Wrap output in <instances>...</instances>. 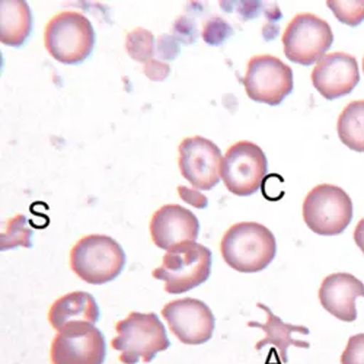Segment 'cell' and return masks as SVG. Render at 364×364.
Instances as JSON below:
<instances>
[{
    "instance_id": "obj_16",
    "label": "cell",
    "mask_w": 364,
    "mask_h": 364,
    "mask_svg": "<svg viewBox=\"0 0 364 364\" xmlns=\"http://www.w3.org/2000/svg\"><path fill=\"white\" fill-rule=\"evenodd\" d=\"M259 309H262L267 314V322L259 323L255 321L248 322V326L251 328H258L265 332V337L255 344V350H262L267 346H271L276 350L279 360L286 364L289 361V348L290 347H299V348H309L311 344L306 341H300L296 340L293 336L294 333H303V336H308L311 333L309 328L303 326V325H291L283 322L277 315L271 312L268 306H265L264 303H258L257 305Z\"/></svg>"
},
{
    "instance_id": "obj_23",
    "label": "cell",
    "mask_w": 364,
    "mask_h": 364,
    "mask_svg": "<svg viewBox=\"0 0 364 364\" xmlns=\"http://www.w3.org/2000/svg\"><path fill=\"white\" fill-rule=\"evenodd\" d=\"M230 34H232L230 26L220 18L210 19L203 29L204 41L208 44H215V46L223 43Z\"/></svg>"
},
{
    "instance_id": "obj_22",
    "label": "cell",
    "mask_w": 364,
    "mask_h": 364,
    "mask_svg": "<svg viewBox=\"0 0 364 364\" xmlns=\"http://www.w3.org/2000/svg\"><path fill=\"white\" fill-rule=\"evenodd\" d=\"M326 6L333 12L340 22L348 26H357L364 21V0H358V2L328 0Z\"/></svg>"
},
{
    "instance_id": "obj_6",
    "label": "cell",
    "mask_w": 364,
    "mask_h": 364,
    "mask_svg": "<svg viewBox=\"0 0 364 364\" xmlns=\"http://www.w3.org/2000/svg\"><path fill=\"white\" fill-rule=\"evenodd\" d=\"M303 220L319 236L341 235L353 220L354 207L350 196L337 186L319 184L303 201Z\"/></svg>"
},
{
    "instance_id": "obj_26",
    "label": "cell",
    "mask_w": 364,
    "mask_h": 364,
    "mask_svg": "<svg viewBox=\"0 0 364 364\" xmlns=\"http://www.w3.org/2000/svg\"><path fill=\"white\" fill-rule=\"evenodd\" d=\"M353 237H354V242L355 245L360 248V251L364 254V219H361L355 229H354V233H353Z\"/></svg>"
},
{
    "instance_id": "obj_4",
    "label": "cell",
    "mask_w": 364,
    "mask_h": 364,
    "mask_svg": "<svg viewBox=\"0 0 364 364\" xmlns=\"http://www.w3.org/2000/svg\"><path fill=\"white\" fill-rule=\"evenodd\" d=\"M211 264L213 254L207 247L197 242H184L166 251L162 265L154 269L151 276L165 283L169 294H182L208 280Z\"/></svg>"
},
{
    "instance_id": "obj_3",
    "label": "cell",
    "mask_w": 364,
    "mask_h": 364,
    "mask_svg": "<svg viewBox=\"0 0 364 364\" xmlns=\"http://www.w3.org/2000/svg\"><path fill=\"white\" fill-rule=\"evenodd\" d=\"M70 267L85 283L101 286L121 274L126 267V254L111 236L87 235L72 248Z\"/></svg>"
},
{
    "instance_id": "obj_21",
    "label": "cell",
    "mask_w": 364,
    "mask_h": 364,
    "mask_svg": "<svg viewBox=\"0 0 364 364\" xmlns=\"http://www.w3.org/2000/svg\"><path fill=\"white\" fill-rule=\"evenodd\" d=\"M126 48L129 55L136 60V62L147 63L151 54L155 51V38L154 34L147 29L136 28L132 33L127 34Z\"/></svg>"
},
{
    "instance_id": "obj_24",
    "label": "cell",
    "mask_w": 364,
    "mask_h": 364,
    "mask_svg": "<svg viewBox=\"0 0 364 364\" xmlns=\"http://www.w3.org/2000/svg\"><path fill=\"white\" fill-rule=\"evenodd\" d=\"M340 360L341 364H364V333H355L348 338Z\"/></svg>"
},
{
    "instance_id": "obj_8",
    "label": "cell",
    "mask_w": 364,
    "mask_h": 364,
    "mask_svg": "<svg viewBox=\"0 0 364 364\" xmlns=\"http://www.w3.org/2000/svg\"><path fill=\"white\" fill-rule=\"evenodd\" d=\"M242 83L252 101L271 107L280 105L294 87L291 68L271 54L251 57Z\"/></svg>"
},
{
    "instance_id": "obj_10",
    "label": "cell",
    "mask_w": 364,
    "mask_h": 364,
    "mask_svg": "<svg viewBox=\"0 0 364 364\" xmlns=\"http://www.w3.org/2000/svg\"><path fill=\"white\" fill-rule=\"evenodd\" d=\"M50 357L53 364H104L105 337L92 323L69 325L53 338Z\"/></svg>"
},
{
    "instance_id": "obj_11",
    "label": "cell",
    "mask_w": 364,
    "mask_h": 364,
    "mask_svg": "<svg viewBox=\"0 0 364 364\" xmlns=\"http://www.w3.org/2000/svg\"><path fill=\"white\" fill-rule=\"evenodd\" d=\"M178 150L179 171L194 188L208 191L219 184L223 158L216 143L193 136L182 140Z\"/></svg>"
},
{
    "instance_id": "obj_15",
    "label": "cell",
    "mask_w": 364,
    "mask_h": 364,
    "mask_svg": "<svg viewBox=\"0 0 364 364\" xmlns=\"http://www.w3.org/2000/svg\"><path fill=\"white\" fill-rule=\"evenodd\" d=\"M319 301L322 308L343 322L357 319L355 300L364 297V284L350 272H333L321 283Z\"/></svg>"
},
{
    "instance_id": "obj_19",
    "label": "cell",
    "mask_w": 364,
    "mask_h": 364,
    "mask_svg": "<svg viewBox=\"0 0 364 364\" xmlns=\"http://www.w3.org/2000/svg\"><path fill=\"white\" fill-rule=\"evenodd\" d=\"M337 132L341 143L364 154V100L347 104L338 117Z\"/></svg>"
},
{
    "instance_id": "obj_18",
    "label": "cell",
    "mask_w": 364,
    "mask_h": 364,
    "mask_svg": "<svg viewBox=\"0 0 364 364\" xmlns=\"http://www.w3.org/2000/svg\"><path fill=\"white\" fill-rule=\"evenodd\" d=\"M0 41L11 47H21L31 36L33 15L23 0H4L0 4Z\"/></svg>"
},
{
    "instance_id": "obj_14",
    "label": "cell",
    "mask_w": 364,
    "mask_h": 364,
    "mask_svg": "<svg viewBox=\"0 0 364 364\" xmlns=\"http://www.w3.org/2000/svg\"><path fill=\"white\" fill-rule=\"evenodd\" d=\"M150 235L158 248L169 251L184 242H196L200 235V222L188 208L166 204L151 216Z\"/></svg>"
},
{
    "instance_id": "obj_27",
    "label": "cell",
    "mask_w": 364,
    "mask_h": 364,
    "mask_svg": "<svg viewBox=\"0 0 364 364\" xmlns=\"http://www.w3.org/2000/svg\"><path fill=\"white\" fill-rule=\"evenodd\" d=\"M363 73H364V57H363Z\"/></svg>"
},
{
    "instance_id": "obj_1",
    "label": "cell",
    "mask_w": 364,
    "mask_h": 364,
    "mask_svg": "<svg viewBox=\"0 0 364 364\" xmlns=\"http://www.w3.org/2000/svg\"><path fill=\"white\" fill-rule=\"evenodd\" d=\"M225 262L239 272H259L277 254L276 236L257 222H240L230 226L220 242Z\"/></svg>"
},
{
    "instance_id": "obj_13",
    "label": "cell",
    "mask_w": 364,
    "mask_h": 364,
    "mask_svg": "<svg viewBox=\"0 0 364 364\" xmlns=\"http://www.w3.org/2000/svg\"><path fill=\"white\" fill-rule=\"evenodd\" d=\"M311 77L314 87L325 100L347 97L360 82L357 60L348 53H329L315 65Z\"/></svg>"
},
{
    "instance_id": "obj_7",
    "label": "cell",
    "mask_w": 364,
    "mask_h": 364,
    "mask_svg": "<svg viewBox=\"0 0 364 364\" xmlns=\"http://www.w3.org/2000/svg\"><path fill=\"white\" fill-rule=\"evenodd\" d=\"M282 40L290 62L311 66L326 55L333 43V34L325 19L314 14H299L286 26Z\"/></svg>"
},
{
    "instance_id": "obj_17",
    "label": "cell",
    "mask_w": 364,
    "mask_h": 364,
    "mask_svg": "<svg viewBox=\"0 0 364 364\" xmlns=\"http://www.w3.org/2000/svg\"><path fill=\"white\" fill-rule=\"evenodd\" d=\"M100 316L98 303L87 291H73L58 297L48 312V321L57 332L77 322L95 325Z\"/></svg>"
},
{
    "instance_id": "obj_25",
    "label": "cell",
    "mask_w": 364,
    "mask_h": 364,
    "mask_svg": "<svg viewBox=\"0 0 364 364\" xmlns=\"http://www.w3.org/2000/svg\"><path fill=\"white\" fill-rule=\"evenodd\" d=\"M144 72L150 79L162 80L168 76L169 66L162 62H158V60H149L147 63H144Z\"/></svg>"
},
{
    "instance_id": "obj_9",
    "label": "cell",
    "mask_w": 364,
    "mask_h": 364,
    "mask_svg": "<svg viewBox=\"0 0 364 364\" xmlns=\"http://www.w3.org/2000/svg\"><path fill=\"white\" fill-rule=\"evenodd\" d=\"M268 169L264 150L252 141H237L225 154L220 176L226 188L239 197L255 194Z\"/></svg>"
},
{
    "instance_id": "obj_5",
    "label": "cell",
    "mask_w": 364,
    "mask_h": 364,
    "mask_svg": "<svg viewBox=\"0 0 364 364\" xmlns=\"http://www.w3.org/2000/svg\"><path fill=\"white\" fill-rule=\"evenodd\" d=\"M95 29L80 12L65 11L46 25L44 44L50 55L63 65H79L95 47Z\"/></svg>"
},
{
    "instance_id": "obj_12",
    "label": "cell",
    "mask_w": 364,
    "mask_h": 364,
    "mask_svg": "<svg viewBox=\"0 0 364 364\" xmlns=\"http://www.w3.org/2000/svg\"><path fill=\"white\" fill-rule=\"evenodd\" d=\"M173 336L187 346H201L211 340L215 333L216 318L203 300L178 299L169 301L162 309Z\"/></svg>"
},
{
    "instance_id": "obj_20",
    "label": "cell",
    "mask_w": 364,
    "mask_h": 364,
    "mask_svg": "<svg viewBox=\"0 0 364 364\" xmlns=\"http://www.w3.org/2000/svg\"><path fill=\"white\" fill-rule=\"evenodd\" d=\"M16 247H33V229L28 226V220L22 215H18L6 222V230L2 232V242H0V250L2 251Z\"/></svg>"
},
{
    "instance_id": "obj_2",
    "label": "cell",
    "mask_w": 364,
    "mask_h": 364,
    "mask_svg": "<svg viewBox=\"0 0 364 364\" xmlns=\"http://www.w3.org/2000/svg\"><path fill=\"white\" fill-rule=\"evenodd\" d=\"M117 337L111 347L119 353L123 364L150 363L158 353L171 347L166 328L156 314L132 312L126 319L115 323Z\"/></svg>"
}]
</instances>
